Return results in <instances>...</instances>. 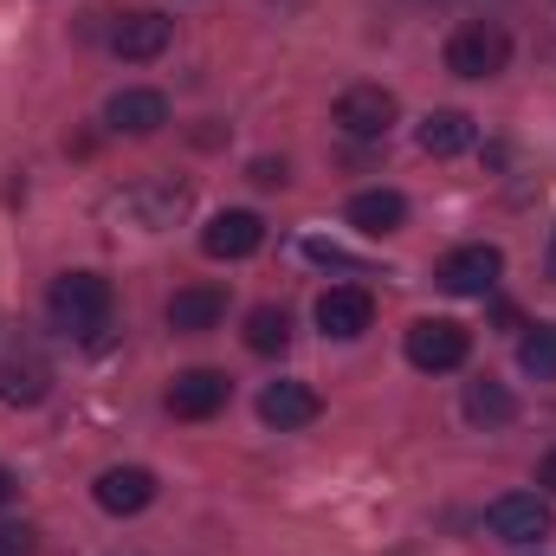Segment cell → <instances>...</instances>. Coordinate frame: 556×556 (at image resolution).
Segmentation results:
<instances>
[{
  "label": "cell",
  "instance_id": "6da1fadb",
  "mask_svg": "<svg viewBox=\"0 0 556 556\" xmlns=\"http://www.w3.org/2000/svg\"><path fill=\"white\" fill-rule=\"evenodd\" d=\"M52 324L59 330H72V337H98L104 324H111V278L98 273H65L52 285Z\"/></svg>",
  "mask_w": 556,
  "mask_h": 556
},
{
  "label": "cell",
  "instance_id": "7a4b0ae2",
  "mask_svg": "<svg viewBox=\"0 0 556 556\" xmlns=\"http://www.w3.org/2000/svg\"><path fill=\"white\" fill-rule=\"evenodd\" d=\"M511 65V33L492 26V20H472L446 39V72L453 78H498Z\"/></svg>",
  "mask_w": 556,
  "mask_h": 556
},
{
  "label": "cell",
  "instance_id": "3957f363",
  "mask_svg": "<svg viewBox=\"0 0 556 556\" xmlns=\"http://www.w3.org/2000/svg\"><path fill=\"white\" fill-rule=\"evenodd\" d=\"M472 356V330L466 324H453V317H420L408 324V363L427 369V376H446V369H459Z\"/></svg>",
  "mask_w": 556,
  "mask_h": 556
},
{
  "label": "cell",
  "instance_id": "277c9868",
  "mask_svg": "<svg viewBox=\"0 0 556 556\" xmlns=\"http://www.w3.org/2000/svg\"><path fill=\"white\" fill-rule=\"evenodd\" d=\"M395 117H402V104H395V91H382V85H350V91L337 98V111H330V124H337L343 137H356V142L389 137Z\"/></svg>",
  "mask_w": 556,
  "mask_h": 556
},
{
  "label": "cell",
  "instance_id": "5b68a950",
  "mask_svg": "<svg viewBox=\"0 0 556 556\" xmlns=\"http://www.w3.org/2000/svg\"><path fill=\"white\" fill-rule=\"evenodd\" d=\"M485 531L498 538V544H544L556 531V518H551V505L538 498V492H505V498H492V511H485Z\"/></svg>",
  "mask_w": 556,
  "mask_h": 556
},
{
  "label": "cell",
  "instance_id": "8992f818",
  "mask_svg": "<svg viewBox=\"0 0 556 556\" xmlns=\"http://www.w3.org/2000/svg\"><path fill=\"white\" fill-rule=\"evenodd\" d=\"M498 278H505V253L485 247V240H479V247H453V253L440 260V285H446L453 298H485Z\"/></svg>",
  "mask_w": 556,
  "mask_h": 556
},
{
  "label": "cell",
  "instance_id": "52a82bcc",
  "mask_svg": "<svg viewBox=\"0 0 556 556\" xmlns=\"http://www.w3.org/2000/svg\"><path fill=\"white\" fill-rule=\"evenodd\" d=\"M227 395H233L227 369H181L168 382V415L175 420H214L227 408Z\"/></svg>",
  "mask_w": 556,
  "mask_h": 556
},
{
  "label": "cell",
  "instance_id": "ba28073f",
  "mask_svg": "<svg viewBox=\"0 0 556 556\" xmlns=\"http://www.w3.org/2000/svg\"><path fill=\"white\" fill-rule=\"evenodd\" d=\"M260 247H266V220H260L253 207H227V214H214L207 233H201V253H207V260H253Z\"/></svg>",
  "mask_w": 556,
  "mask_h": 556
},
{
  "label": "cell",
  "instance_id": "9c48e42d",
  "mask_svg": "<svg viewBox=\"0 0 556 556\" xmlns=\"http://www.w3.org/2000/svg\"><path fill=\"white\" fill-rule=\"evenodd\" d=\"M369 324H376V298H369L363 285H330V291L317 298V330H324V337L350 343V337H363Z\"/></svg>",
  "mask_w": 556,
  "mask_h": 556
},
{
  "label": "cell",
  "instance_id": "30bf717a",
  "mask_svg": "<svg viewBox=\"0 0 556 556\" xmlns=\"http://www.w3.org/2000/svg\"><path fill=\"white\" fill-rule=\"evenodd\" d=\"M91 498H98L111 518H137V511L155 505V472H149V466H111V472H98Z\"/></svg>",
  "mask_w": 556,
  "mask_h": 556
},
{
  "label": "cell",
  "instance_id": "8fae6325",
  "mask_svg": "<svg viewBox=\"0 0 556 556\" xmlns=\"http://www.w3.org/2000/svg\"><path fill=\"white\" fill-rule=\"evenodd\" d=\"M168 39H175V20H162V13H124L117 33H111V52L130 59V65H149V59L168 52Z\"/></svg>",
  "mask_w": 556,
  "mask_h": 556
},
{
  "label": "cell",
  "instance_id": "7c38bea8",
  "mask_svg": "<svg viewBox=\"0 0 556 556\" xmlns=\"http://www.w3.org/2000/svg\"><path fill=\"white\" fill-rule=\"evenodd\" d=\"M317 389L311 382H266V395H260V420L278 427V433H298V427H311L317 420Z\"/></svg>",
  "mask_w": 556,
  "mask_h": 556
},
{
  "label": "cell",
  "instance_id": "4fadbf2b",
  "mask_svg": "<svg viewBox=\"0 0 556 556\" xmlns=\"http://www.w3.org/2000/svg\"><path fill=\"white\" fill-rule=\"evenodd\" d=\"M350 227H356L363 240H389V233L408 227V201H402L395 188H363V194L350 201Z\"/></svg>",
  "mask_w": 556,
  "mask_h": 556
},
{
  "label": "cell",
  "instance_id": "5bb4252c",
  "mask_svg": "<svg viewBox=\"0 0 556 556\" xmlns=\"http://www.w3.org/2000/svg\"><path fill=\"white\" fill-rule=\"evenodd\" d=\"M104 124H111L117 137H155V130L168 124V98H162V91H117V98L104 104Z\"/></svg>",
  "mask_w": 556,
  "mask_h": 556
},
{
  "label": "cell",
  "instance_id": "9a60e30c",
  "mask_svg": "<svg viewBox=\"0 0 556 556\" xmlns=\"http://www.w3.org/2000/svg\"><path fill=\"white\" fill-rule=\"evenodd\" d=\"M227 317V291L220 285H181L168 298V330H214Z\"/></svg>",
  "mask_w": 556,
  "mask_h": 556
},
{
  "label": "cell",
  "instance_id": "2e32d148",
  "mask_svg": "<svg viewBox=\"0 0 556 556\" xmlns=\"http://www.w3.org/2000/svg\"><path fill=\"white\" fill-rule=\"evenodd\" d=\"M420 149L440 155V162H446V155H466V149H472V117H466V111H433V117L420 124Z\"/></svg>",
  "mask_w": 556,
  "mask_h": 556
},
{
  "label": "cell",
  "instance_id": "e0dca14e",
  "mask_svg": "<svg viewBox=\"0 0 556 556\" xmlns=\"http://www.w3.org/2000/svg\"><path fill=\"white\" fill-rule=\"evenodd\" d=\"M466 420H479V427H505V420H518L511 389H505V382H492V376L466 382Z\"/></svg>",
  "mask_w": 556,
  "mask_h": 556
},
{
  "label": "cell",
  "instance_id": "ac0fdd59",
  "mask_svg": "<svg viewBox=\"0 0 556 556\" xmlns=\"http://www.w3.org/2000/svg\"><path fill=\"white\" fill-rule=\"evenodd\" d=\"M46 389H52V376H46V363H0V402H13V408H33V402H46Z\"/></svg>",
  "mask_w": 556,
  "mask_h": 556
},
{
  "label": "cell",
  "instance_id": "d6986e66",
  "mask_svg": "<svg viewBox=\"0 0 556 556\" xmlns=\"http://www.w3.org/2000/svg\"><path fill=\"white\" fill-rule=\"evenodd\" d=\"M181 207H188V188H181V181H155V188L130 194V214H137L142 227H168Z\"/></svg>",
  "mask_w": 556,
  "mask_h": 556
},
{
  "label": "cell",
  "instance_id": "ffe728a7",
  "mask_svg": "<svg viewBox=\"0 0 556 556\" xmlns=\"http://www.w3.org/2000/svg\"><path fill=\"white\" fill-rule=\"evenodd\" d=\"M285 343H291V317H285L278 304L247 311V350H253V356H278Z\"/></svg>",
  "mask_w": 556,
  "mask_h": 556
},
{
  "label": "cell",
  "instance_id": "44dd1931",
  "mask_svg": "<svg viewBox=\"0 0 556 556\" xmlns=\"http://www.w3.org/2000/svg\"><path fill=\"white\" fill-rule=\"evenodd\" d=\"M518 369L538 376V382H551L556 376V324H531V330L518 337Z\"/></svg>",
  "mask_w": 556,
  "mask_h": 556
},
{
  "label": "cell",
  "instance_id": "7402d4cb",
  "mask_svg": "<svg viewBox=\"0 0 556 556\" xmlns=\"http://www.w3.org/2000/svg\"><path fill=\"white\" fill-rule=\"evenodd\" d=\"M304 260L311 266H330V273H356V260L343 247H330V240H304Z\"/></svg>",
  "mask_w": 556,
  "mask_h": 556
},
{
  "label": "cell",
  "instance_id": "603a6c76",
  "mask_svg": "<svg viewBox=\"0 0 556 556\" xmlns=\"http://www.w3.org/2000/svg\"><path fill=\"white\" fill-rule=\"evenodd\" d=\"M13 551L20 556L33 551V531H26V525H0V556H13Z\"/></svg>",
  "mask_w": 556,
  "mask_h": 556
},
{
  "label": "cell",
  "instance_id": "cb8c5ba5",
  "mask_svg": "<svg viewBox=\"0 0 556 556\" xmlns=\"http://www.w3.org/2000/svg\"><path fill=\"white\" fill-rule=\"evenodd\" d=\"M253 181H260V188H285L291 175H285V162H253Z\"/></svg>",
  "mask_w": 556,
  "mask_h": 556
},
{
  "label": "cell",
  "instance_id": "d4e9b609",
  "mask_svg": "<svg viewBox=\"0 0 556 556\" xmlns=\"http://www.w3.org/2000/svg\"><path fill=\"white\" fill-rule=\"evenodd\" d=\"M13 492H20V479H13V472L0 466V505H13Z\"/></svg>",
  "mask_w": 556,
  "mask_h": 556
},
{
  "label": "cell",
  "instance_id": "484cf974",
  "mask_svg": "<svg viewBox=\"0 0 556 556\" xmlns=\"http://www.w3.org/2000/svg\"><path fill=\"white\" fill-rule=\"evenodd\" d=\"M538 485H551V492H556V453H544V466H538Z\"/></svg>",
  "mask_w": 556,
  "mask_h": 556
},
{
  "label": "cell",
  "instance_id": "4316f807",
  "mask_svg": "<svg viewBox=\"0 0 556 556\" xmlns=\"http://www.w3.org/2000/svg\"><path fill=\"white\" fill-rule=\"evenodd\" d=\"M551 278H556V240H551Z\"/></svg>",
  "mask_w": 556,
  "mask_h": 556
}]
</instances>
